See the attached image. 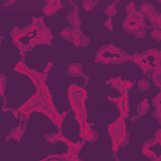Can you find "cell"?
Returning <instances> with one entry per match:
<instances>
[{
	"mask_svg": "<svg viewBox=\"0 0 161 161\" xmlns=\"http://www.w3.org/2000/svg\"><path fill=\"white\" fill-rule=\"evenodd\" d=\"M144 18L138 12L129 14L123 22V28L128 34H134L140 28H145Z\"/></svg>",
	"mask_w": 161,
	"mask_h": 161,
	"instance_id": "obj_2",
	"label": "cell"
},
{
	"mask_svg": "<svg viewBox=\"0 0 161 161\" xmlns=\"http://www.w3.org/2000/svg\"><path fill=\"white\" fill-rule=\"evenodd\" d=\"M83 35H80V33L78 31V30H76L73 29V32L72 35V39L71 41L72 42L78 47L80 45V37H81Z\"/></svg>",
	"mask_w": 161,
	"mask_h": 161,
	"instance_id": "obj_9",
	"label": "cell"
},
{
	"mask_svg": "<svg viewBox=\"0 0 161 161\" xmlns=\"http://www.w3.org/2000/svg\"><path fill=\"white\" fill-rule=\"evenodd\" d=\"M150 84L147 79L140 80L138 83V87L139 89L143 91H146L147 90H148L150 88Z\"/></svg>",
	"mask_w": 161,
	"mask_h": 161,
	"instance_id": "obj_10",
	"label": "cell"
},
{
	"mask_svg": "<svg viewBox=\"0 0 161 161\" xmlns=\"http://www.w3.org/2000/svg\"><path fill=\"white\" fill-rule=\"evenodd\" d=\"M136 8L135 7V4L134 3H131L128 5V6L127 7V13H128V15L129 14H131L132 13L135 12H136Z\"/></svg>",
	"mask_w": 161,
	"mask_h": 161,
	"instance_id": "obj_16",
	"label": "cell"
},
{
	"mask_svg": "<svg viewBox=\"0 0 161 161\" xmlns=\"http://www.w3.org/2000/svg\"><path fill=\"white\" fill-rule=\"evenodd\" d=\"M149 109V105L147 103V99L144 100L143 102H140L137 106V111L140 115L145 114Z\"/></svg>",
	"mask_w": 161,
	"mask_h": 161,
	"instance_id": "obj_7",
	"label": "cell"
},
{
	"mask_svg": "<svg viewBox=\"0 0 161 161\" xmlns=\"http://www.w3.org/2000/svg\"><path fill=\"white\" fill-rule=\"evenodd\" d=\"M90 43V40L88 37L82 35L80 37V45H81L82 47H86Z\"/></svg>",
	"mask_w": 161,
	"mask_h": 161,
	"instance_id": "obj_14",
	"label": "cell"
},
{
	"mask_svg": "<svg viewBox=\"0 0 161 161\" xmlns=\"http://www.w3.org/2000/svg\"><path fill=\"white\" fill-rule=\"evenodd\" d=\"M152 36L157 41H160L161 38V32L159 30H154L152 32Z\"/></svg>",
	"mask_w": 161,
	"mask_h": 161,
	"instance_id": "obj_15",
	"label": "cell"
},
{
	"mask_svg": "<svg viewBox=\"0 0 161 161\" xmlns=\"http://www.w3.org/2000/svg\"><path fill=\"white\" fill-rule=\"evenodd\" d=\"M146 34H147V32H146V30H145V28H140L137 30V31L134 33L135 36L138 38H142L145 37Z\"/></svg>",
	"mask_w": 161,
	"mask_h": 161,
	"instance_id": "obj_13",
	"label": "cell"
},
{
	"mask_svg": "<svg viewBox=\"0 0 161 161\" xmlns=\"http://www.w3.org/2000/svg\"><path fill=\"white\" fill-rule=\"evenodd\" d=\"M140 9L141 15L148 20H150V18L156 13L153 6L148 3L144 4L141 6Z\"/></svg>",
	"mask_w": 161,
	"mask_h": 161,
	"instance_id": "obj_4",
	"label": "cell"
},
{
	"mask_svg": "<svg viewBox=\"0 0 161 161\" xmlns=\"http://www.w3.org/2000/svg\"><path fill=\"white\" fill-rule=\"evenodd\" d=\"M128 59L127 54L113 45L103 46L98 50L96 54V62L105 64L123 63Z\"/></svg>",
	"mask_w": 161,
	"mask_h": 161,
	"instance_id": "obj_1",
	"label": "cell"
},
{
	"mask_svg": "<svg viewBox=\"0 0 161 161\" xmlns=\"http://www.w3.org/2000/svg\"><path fill=\"white\" fill-rule=\"evenodd\" d=\"M160 96H158V97H156L153 99L152 100V103L153 105H154L155 107H156L158 109H160Z\"/></svg>",
	"mask_w": 161,
	"mask_h": 161,
	"instance_id": "obj_17",
	"label": "cell"
},
{
	"mask_svg": "<svg viewBox=\"0 0 161 161\" xmlns=\"http://www.w3.org/2000/svg\"><path fill=\"white\" fill-rule=\"evenodd\" d=\"M112 18H109L107 21L105 22V25L106 27L109 28L110 31H112L113 30V25H112Z\"/></svg>",
	"mask_w": 161,
	"mask_h": 161,
	"instance_id": "obj_18",
	"label": "cell"
},
{
	"mask_svg": "<svg viewBox=\"0 0 161 161\" xmlns=\"http://www.w3.org/2000/svg\"><path fill=\"white\" fill-rule=\"evenodd\" d=\"M154 116L156 119H157L158 121H160V109H157L156 112L154 113Z\"/></svg>",
	"mask_w": 161,
	"mask_h": 161,
	"instance_id": "obj_19",
	"label": "cell"
},
{
	"mask_svg": "<svg viewBox=\"0 0 161 161\" xmlns=\"http://www.w3.org/2000/svg\"><path fill=\"white\" fill-rule=\"evenodd\" d=\"M59 3V2H50L48 4L44 7L43 12L46 16H52L57 12L59 9L61 8V7H60V5L61 6V3Z\"/></svg>",
	"mask_w": 161,
	"mask_h": 161,
	"instance_id": "obj_3",
	"label": "cell"
},
{
	"mask_svg": "<svg viewBox=\"0 0 161 161\" xmlns=\"http://www.w3.org/2000/svg\"><path fill=\"white\" fill-rule=\"evenodd\" d=\"M67 71L70 76L73 77L79 76L83 73V67L80 64L74 63L69 66Z\"/></svg>",
	"mask_w": 161,
	"mask_h": 161,
	"instance_id": "obj_5",
	"label": "cell"
},
{
	"mask_svg": "<svg viewBox=\"0 0 161 161\" xmlns=\"http://www.w3.org/2000/svg\"><path fill=\"white\" fill-rule=\"evenodd\" d=\"M67 20L74 27L76 28V27H78L80 24V20L78 18L77 15L75 14V13H69L67 16Z\"/></svg>",
	"mask_w": 161,
	"mask_h": 161,
	"instance_id": "obj_6",
	"label": "cell"
},
{
	"mask_svg": "<svg viewBox=\"0 0 161 161\" xmlns=\"http://www.w3.org/2000/svg\"><path fill=\"white\" fill-rule=\"evenodd\" d=\"M105 13L107 14L108 16H113L116 13V9L115 8L114 5H111L107 7L105 9Z\"/></svg>",
	"mask_w": 161,
	"mask_h": 161,
	"instance_id": "obj_12",
	"label": "cell"
},
{
	"mask_svg": "<svg viewBox=\"0 0 161 161\" xmlns=\"http://www.w3.org/2000/svg\"><path fill=\"white\" fill-rule=\"evenodd\" d=\"M73 32V28H66L61 30L60 35L64 39H66L67 40H71Z\"/></svg>",
	"mask_w": 161,
	"mask_h": 161,
	"instance_id": "obj_8",
	"label": "cell"
},
{
	"mask_svg": "<svg viewBox=\"0 0 161 161\" xmlns=\"http://www.w3.org/2000/svg\"><path fill=\"white\" fill-rule=\"evenodd\" d=\"M83 8L86 11H91L95 7V3L93 1H84L83 4Z\"/></svg>",
	"mask_w": 161,
	"mask_h": 161,
	"instance_id": "obj_11",
	"label": "cell"
}]
</instances>
